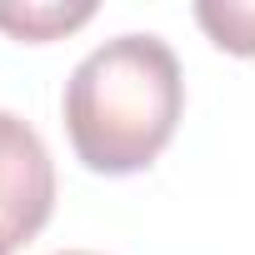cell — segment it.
Returning <instances> with one entry per match:
<instances>
[{
  "label": "cell",
  "mask_w": 255,
  "mask_h": 255,
  "mask_svg": "<svg viewBox=\"0 0 255 255\" xmlns=\"http://www.w3.org/2000/svg\"><path fill=\"white\" fill-rule=\"evenodd\" d=\"M185 110L180 60L160 35H115L65 80V135L95 175H135L175 135Z\"/></svg>",
  "instance_id": "obj_1"
},
{
  "label": "cell",
  "mask_w": 255,
  "mask_h": 255,
  "mask_svg": "<svg viewBox=\"0 0 255 255\" xmlns=\"http://www.w3.org/2000/svg\"><path fill=\"white\" fill-rule=\"evenodd\" d=\"M55 210V165L45 140L10 110H0V235L10 250L35 240Z\"/></svg>",
  "instance_id": "obj_2"
},
{
  "label": "cell",
  "mask_w": 255,
  "mask_h": 255,
  "mask_svg": "<svg viewBox=\"0 0 255 255\" xmlns=\"http://www.w3.org/2000/svg\"><path fill=\"white\" fill-rule=\"evenodd\" d=\"M195 20L230 55H255V0H200Z\"/></svg>",
  "instance_id": "obj_3"
},
{
  "label": "cell",
  "mask_w": 255,
  "mask_h": 255,
  "mask_svg": "<svg viewBox=\"0 0 255 255\" xmlns=\"http://www.w3.org/2000/svg\"><path fill=\"white\" fill-rule=\"evenodd\" d=\"M95 15V5H25V10H0V30L20 40H55L60 30H75Z\"/></svg>",
  "instance_id": "obj_4"
},
{
  "label": "cell",
  "mask_w": 255,
  "mask_h": 255,
  "mask_svg": "<svg viewBox=\"0 0 255 255\" xmlns=\"http://www.w3.org/2000/svg\"><path fill=\"white\" fill-rule=\"evenodd\" d=\"M0 255H10V245H5V235H0Z\"/></svg>",
  "instance_id": "obj_5"
},
{
  "label": "cell",
  "mask_w": 255,
  "mask_h": 255,
  "mask_svg": "<svg viewBox=\"0 0 255 255\" xmlns=\"http://www.w3.org/2000/svg\"><path fill=\"white\" fill-rule=\"evenodd\" d=\"M65 255H90V250H65Z\"/></svg>",
  "instance_id": "obj_6"
}]
</instances>
